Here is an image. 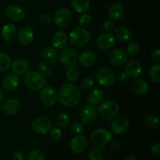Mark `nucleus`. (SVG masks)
I'll return each instance as SVG.
<instances>
[{"label": "nucleus", "mask_w": 160, "mask_h": 160, "mask_svg": "<svg viewBox=\"0 0 160 160\" xmlns=\"http://www.w3.org/2000/svg\"><path fill=\"white\" fill-rule=\"evenodd\" d=\"M17 37L20 44L23 45H28L34 40V31H33V29L31 27L23 26L17 31Z\"/></svg>", "instance_id": "18"}, {"label": "nucleus", "mask_w": 160, "mask_h": 160, "mask_svg": "<svg viewBox=\"0 0 160 160\" xmlns=\"http://www.w3.org/2000/svg\"><path fill=\"white\" fill-rule=\"evenodd\" d=\"M151 58L155 62H160V50L159 48H155L151 52Z\"/></svg>", "instance_id": "46"}, {"label": "nucleus", "mask_w": 160, "mask_h": 160, "mask_svg": "<svg viewBox=\"0 0 160 160\" xmlns=\"http://www.w3.org/2000/svg\"><path fill=\"white\" fill-rule=\"evenodd\" d=\"M56 55H57V52L54 47L51 46H46L44 47L41 51V56L45 60L47 61H53L56 59Z\"/></svg>", "instance_id": "30"}, {"label": "nucleus", "mask_w": 160, "mask_h": 160, "mask_svg": "<svg viewBox=\"0 0 160 160\" xmlns=\"http://www.w3.org/2000/svg\"><path fill=\"white\" fill-rule=\"evenodd\" d=\"M13 159L15 160H23L24 159V153L22 151H15L12 154Z\"/></svg>", "instance_id": "48"}, {"label": "nucleus", "mask_w": 160, "mask_h": 160, "mask_svg": "<svg viewBox=\"0 0 160 160\" xmlns=\"http://www.w3.org/2000/svg\"><path fill=\"white\" fill-rule=\"evenodd\" d=\"M108 14L111 20H120L124 14V6L120 2L114 3L109 7Z\"/></svg>", "instance_id": "26"}, {"label": "nucleus", "mask_w": 160, "mask_h": 160, "mask_svg": "<svg viewBox=\"0 0 160 160\" xmlns=\"http://www.w3.org/2000/svg\"><path fill=\"white\" fill-rule=\"evenodd\" d=\"M70 116L66 112H60L57 115L56 118V124L58 128H64L70 123Z\"/></svg>", "instance_id": "33"}, {"label": "nucleus", "mask_w": 160, "mask_h": 160, "mask_svg": "<svg viewBox=\"0 0 160 160\" xmlns=\"http://www.w3.org/2000/svg\"><path fill=\"white\" fill-rule=\"evenodd\" d=\"M70 149L76 154L84 152L88 147V139L82 134H77L70 141Z\"/></svg>", "instance_id": "14"}, {"label": "nucleus", "mask_w": 160, "mask_h": 160, "mask_svg": "<svg viewBox=\"0 0 160 160\" xmlns=\"http://www.w3.org/2000/svg\"><path fill=\"white\" fill-rule=\"evenodd\" d=\"M106 152L101 147H96L91 150L88 155L89 160H104Z\"/></svg>", "instance_id": "32"}, {"label": "nucleus", "mask_w": 160, "mask_h": 160, "mask_svg": "<svg viewBox=\"0 0 160 160\" xmlns=\"http://www.w3.org/2000/svg\"><path fill=\"white\" fill-rule=\"evenodd\" d=\"M130 127V121L127 117H115L111 123V130L116 134H122L126 132Z\"/></svg>", "instance_id": "17"}, {"label": "nucleus", "mask_w": 160, "mask_h": 160, "mask_svg": "<svg viewBox=\"0 0 160 160\" xmlns=\"http://www.w3.org/2000/svg\"><path fill=\"white\" fill-rule=\"evenodd\" d=\"M91 34L85 28L78 27L73 28L70 34V42L74 47H84L90 42Z\"/></svg>", "instance_id": "3"}, {"label": "nucleus", "mask_w": 160, "mask_h": 160, "mask_svg": "<svg viewBox=\"0 0 160 160\" xmlns=\"http://www.w3.org/2000/svg\"><path fill=\"white\" fill-rule=\"evenodd\" d=\"M125 160H138V157L134 154H131L129 156H127Z\"/></svg>", "instance_id": "52"}, {"label": "nucleus", "mask_w": 160, "mask_h": 160, "mask_svg": "<svg viewBox=\"0 0 160 160\" xmlns=\"http://www.w3.org/2000/svg\"><path fill=\"white\" fill-rule=\"evenodd\" d=\"M70 131L75 134H81V133L84 132V125L81 123V122L75 121L73 122L70 127Z\"/></svg>", "instance_id": "43"}, {"label": "nucleus", "mask_w": 160, "mask_h": 160, "mask_svg": "<svg viewBox=\"0 0 160 160\" xmlns=\"http://www.w3.org/2000/svg\"><path fill=\"white\" fill-rule=\"evenodd\" d=\"M98 112L95 106L92 105H85L81 108L80 114V122L83 125H90L96 120Z\"/></svg>", "instance_id": "7"}, {"label": "nucleus", "mask_w": 160, "mask_h": 160, "mask_svg": "<svg viewBox=\"0 0 160 160\" xmlns=\"http://www.w3.org/2000/svg\"><path fill=\"white\" fill-rule=\"evenodd\" d=\"M27 159L28 160H45V155L42 150L34 149L30 152Z\"/></svg>", "instance_id": "40"}, {"label": "nucleus", "mask_w": 160, "mask_h": 160, "mask_svg": "<svg viewBox=\"0 0 160 160\" xmlns=\"http://www.w3.org/2000/svg\"><path fill=\"white\" fill-rule=\"evenodd\" d=\"M11 69L13 73L17 75H24L29 71L30 66L27 60L23 59H15L11 64Z\"/></svg>", "instance_id": "21"}, {"label": "nucleus", "mask_w": 160, "mask_h": 160, "mask_svg": "<svg viewBox=\"0 0 160 160\" xmlns=\"http://www.w3.org/2000/svg\"><path fill=\"white\" fill-rule=\"evenodd\" d=\"M140 51V45L138 42H131L127 46V54L128 56H136Z\"/></svg>", "instance_id": "37"}, {"label": "nucleus", "mask_w": 160, "mask_h": 160, "mask_svg": "<svg viewBox=\"0 0 160 160\" xmlns=\"http://www.w3.org/2000/svg\"><path fill=\"white\" fill-rule=\"evenodd\" d=\"M128 76L125 73V72H120L118 75V80L120 82L125 83L128 81Z\"/></svg>", "instance_id": "49"}, {"label": "nucleus", "mask_w": 160, "mask_h": 160, "mask_svg": "<svg viewBox=\"0 0 160 160\" xmlns=\"http://www.w3.org/2000/svg\"><path fill=\"white\" fill-rule=\"evenodd\" d=\"M21 109L20 102L15 98H10L2 103L1 109L6 116H14L18 113Z\"/></svg>", "instance_id": "16"}, {"label": "nucleus", "mask_w": 160, "mask_h": 160, "mask_svg": "<svg viewBox=\"0 0 160 160\" xmlns=\"http://www.w3.org/2000/svg\"><path fill=\"white\" fill-rule=\"evenodd\" d=\"M110 145L113 149H118L120 147V144L118 141H112V142H110Z\"/></svg>", "instance_id": "51"}, {"label": "nucleus", "mask_w": 160, "mask_h": 160, "mask_svg": "<svg viewBox=\"0 0 160 160\" xmlns=\"http://www.w3.org/2000/svg\"><path fill=\"white\" fill-rule=\"evenodd\" d=\"M38 71L42 73L45 77H50L54 73V70H53L52 67H51L44 62H39L38 65Z\"/></svg>", "instance_id": "35"}, {"label": "nucleus", "mask_w": 160, "mask_h": 160, "mask_svg": "<svg viewBox=\"0 0 160 160\" xmlns=\"http://www.w3.org/2000/svg\"><path fill=\"white\" fill-rule=\"evenodd\" d=\"M23 82L27 88L31 91H40L46 84L45 77L39 71H28L23 77Z\"/></svg>", "instance_id": "2"}, {"label": "nucleus", "mask_w": 160, "mask_h": 160, "mask_svg": "<svg viewBox=\"0 0 160 160\" xmlns=\"http://www.w3.org/2000/svg\"><path fill=\"white\" fill-rule=\"evenodd\" d=\"M96 60V56L92 51H85L81 53L78 59V62L83 67H89Z\"/></svg>", "instance_id": "24"}, {"label": "nucleus", "mask_w": 160, "mask_h": 160, "mask_svg": "<svg viewBox=\"0 0 160 160\" xmlns=\"http://www.w3.org/2000/svg\"><path fill=\"white\" fill-rule=\"evenodd\" d=\"M32 130L37 134H47L52 128V123L49 118L46 117H39L33 121Z\"/></svg>", "instance_id": "11"}, {"label": "nucleus", "mask_w": 160, "mask_h": 160, "mask_svg": "<svg viewBox=\"0 0 160 160\" xmlns=\"http://www.w3.org/2000/svg\"><path fill=\"white\" fill-rule=\"evenodd\" d=\"M145 123L148 128H156L159 124V120L157 116L150 114L145 118Z\"/></svg>", "instance_id": "38"}, {"label": "nucleus", "mask_w": 160, "mask_h": 160, "mask_svg": "<svg viewBox=\"0 0 160 160\" xmlns=\"http://www.w3.org/2000/svg\"><path fill=\"white\" fill-rule=\"evenodd\" d=\"M5 99H6V92L2 88H0V104H2Z\"/></svg>", "instance_id": "50"}, {"label": "nucleus", "mask_w": 160, "mask_h": 160, "mask_svg": "<svg viewBox=\"0 0 160 160\" xmlns=\"http://www.w3.org/2000/svg\"><path fill=\"white\" fill-rule=\"evenodd\" d=\"M1 36L6 42H10L16 39L17 36V29L16 26L11 23H6L1 30Z\"/></svg>", "instance_id": "22"}, {"label": "nucleus", "mask_w": 160, "mask_h": 160, "mask_svg": "<svg viewBox=\"0 0 160 160\" xmlns=\"http://www.w3.org/2000/svg\"><path fill=\"white\" fill-rule=\"evenodd\" d=\"M116 44L114 34L111 32H106L100 34L96 40V45L101 50H109Z\"/></svg>", "instance_id": "13"}, {"label": "nucleus", "mask_w": 160, "mask_h": 160, "mask_svg": "<svg viewBox=\"0 0 160 160\" xmlns=\"http://www.w3.org/2000/svg\"><path fill=\"white\" fill-rule=\"evenodd\" d=\"M114 37L116 40L120 42H127L131 38V31L124 27H118L114 30Z\"/></svg>", "instance_id": "28"}, {"label": "nucleus", "mask_w": 160, "mask_h": 160, "mask_svg": "<svg viewBox=\"0 0 160 160\" xmlns=\"http://www.w3.org/2000/svg\"><path fill=\"white\" fill-rule=\"evenodd\" d=\"M80 77V70L77 66L67 67L66 71V78L70 83H73L78 80Z\"/></svg>", "instance_id": "31"}, {"label": "nucleus", "mask_w": 160, "mask_h": 160, "mask_svg": "<svg viewBox=\"0 0 160 160\" xmlns=\"http://www.w3.org/2000/svg\"><path fill=\"white\" fill-rule=\"evenodd\" d=\"M100 117L104 120H112L117 117L120 112V106L118 103L112 100H106L102 102L98 107V111Z\"/></svg>", "instance_id": "4"}, {"label": "nucleus", "mask_w": 160, "mask_h": 160, "mask_svg": "<svg viewBox=\"0 0 160 160\" xmlns=\"http://www.w3.org/2000/svg\"><path fill=\"white\" fill-rule=\"evenodd\" d=\"M92 23V16L89 15V14L83 13L81 17L78 19V23H79V26L81 28H87L89 27Z\"/></svg>", "instance_id": "39"}, {"label": "nucleus", "mask_w": 160, "mask_h": 160, "mask_svg": "<svg viewBox=\"0 0 160 160\" xmlns=\"http://www.w3.org/2000/svg\"><path fill=\"white\" fill-rule=\"evenodd\" d=\"M108 59L112 65L116 67L123 66L128 62V55L126 51L121 48H115L111 50L110 52L108 55Z\"/></svg>", "instance_id": "12"}, {"label": "nucleus", "mask_w": 160, "mask_h": 160, "mask_svg": "<svg viewBox=\"0 0 160 160\" xmlns=\"http://www.w3.org/2000/svg\"><path fill=\"white\" fill-rule=\"evenodd\" d=\"M78 53L73 48L67 47L61 49L59 53V60L66 67L76 66L78 63Z\"/></svg>", "instance_id": "9"}, {"label": "nucleus", "mask_w": 160, "mask_h": 160, "mask_svg": "<svg viewBox=\"0 0 160 160\" xmlns=\"http://www.w3.org/2000/svg\"><path fill=\"white\" fill-rule=\"evenodd\" d=\"M54 23L59 28H66L72 20L71 12L67 8H60L54 14Z\"/></svg>", "instance_id": "10"}, {"label": "nucleus", "mask_w": 160, "mask_h": 160, "mask_svg": "<svg viewBox=\"0 0 160 160\" xmlns=\"http://www.w3.org/2000/svg\"><path fill=\"white\" fill-rule=\"evenodd\" d=\"M126 67L124 68V72L128 78H140L143 73V67L142 63L137 60H131L126 62Z\"/></svg>", "instance_id": "15"}, {"label": "nucleus", "mask_w": 160, "mask_h": 160, "mask_svg": "<svg viewBox=\"0 0 160 160\" xmlns=\"http://www.w3.org/2000/svg\"><path fill=\"white\" fill-rule=\"evenodd\" d=\"M160 65L159 64H156L153 65L151 67L149 70V75L151 79L154 82L159 84L160 83Z\"/></svg>", "instance_id": "36"}, {"label": "nucleus", "mask_w": 160, "mask_h": 160, "mask_svg": "<svg viewBox=\"0 0 160 160\" xmlns=\"http://www.w3.org/2000/svg\"><path fill=\"white\" fill-rule=\"evenodd\" d=\"M20 78L15 73H10L4 77L2 80V86L6 90L13 91L18 88L20 84Z\"/></svg>", "instance_id": "23"}, {"label": "nucleus", "mask_w": 160, "mask_h": 160, "mask_svg": "<svg viewBox=\"0 0 160 160\" xmlns=\"http://www.w3.org/2000/svg\"><path fill=\"white\" fill-rule=\"evenodd\" d=\"M12 60L7 54L0 52V71H6L11 67Z\"/></svg>", "instance_id": "34"}, {"label": "nucleus", "mask_w": 160, "mask_h": 160, "mask_svg": "<svg viewBox=\"0 0 160 160\" xmlns=\"http://www.w3.org/2000/svg\"><path fill=\"white\" fill-rule=\"evenodd\" d=\"M71 5L73 9L78 13H85L90 8L89 0H71Z\"/></svg>", "instance_id": "29"}, {"label": "nucleus", "mask_w": 160, "mask_h": 160, "mask_svg": "<svg viewBox=\"0 0 160 160\" xmlns=\"http://www.w3.org/2000/svg\"><path fill=\"white\" fill-rule=\"evenodd\" d=\"M151 151L155 156H160V144L159 142H156L153 144L151 147Z\"/></svg>", "instance_id": "47"}, {"label": "nucleus", "mask_w": 160, "mask_h": 160, "mask_svg": "<svg viewBox=\"0 0 160 160\" xmlns=\"http://www.w3.org/2000/svg\"><path fill=\"white\" fill-rule=\"evenodd\" d=\"M105 98V93L102 89H95L88 94V102L90 105L97 106L102 102Z\"/></svg>", "instance_id": "25"}, {"label": "nucleus", "mask_w": 160, "mask_h": 160, "mask_svg": "<svg viewBox=\"0 0 160 160\" xmlns=\"http://www.w3.org/2000/svg\"><path fill=\"white\" fill-rule=\"evenodd\" d=\"M131 89L136 95H143L148 92V84L145 80L136 79L131 83Z\"/></svg>", "instance_id": "27"}, {"label": "nucleus", "mask_w": 160, "mask_h": 160, "mask_svg": "<svg viewBox=\"0 0 160 160\" xmlns=\"http://www.w3.org/2000/svg\"><path fill=\"white\" fill-rule=\"evenodd\" d=\"M49 131V136L52 140L57 142V141H59L62 138V132L59 128H52V129Z\"/></svg>", "instance_id": "42"}, {"label": "nucleus", "mask_w": 160, "mask_h": 160, "mask_svg": "<svg viewBox=\"0 0 160 160\" xmlns=\"http://www.w3.org/2000/svg\"><path fill=\"white\" fill-rule=\"evenodd\" d=\"M67 34L62 31H56L52 38V43L56 49H62L65 48L67 46Z\"/></svg>", "instance_id": "20"}, {"label": "nucleus", "mask_w": 160, "mask_h": 160, "mask_svg": "<svg viewBox=\"0 0 160 160\" xmlns=\"http://www.w3.org/2000/svg\"><path fill=\"white\" fill-rule=\"evenodd\" d=\"M40 91V99L45 106L52 107L56 105L58 100V95L54 88L52 86H47L44 87Z\"/></svg>", "instance_id": "8"}, {"label": "nucleus", "mask_w": 160, "mask_h": 160, "mask_svg": "<svg viewBox=\"0 0 160 160\" xmlns=\"http://www.w3.org/2000/svg\"><path fill=\"white\" fill-rule=\"evenodd\" d=\"M58 100L66 107L71 108L78 105L81 98V92L76 84L73 83L65 84L57 92Z\"/></svg>", "instance_id": "1"}, {"label": "nucleus", "mask_w": 160, "mask_h": 160, "mask_svg": "<svg viewBox=\"0 0 160 160\" xmlns=\"http://www.w3.org/2000/svg\"><path fill=\"white\" fill-rule=\"evenodd\" d=\"M112 140V134L105 128H98L95 130L91 134V141L92 143L96 147L106 146L110 143Z\"/></svg>", "instance_id": "6"}, {"label": "nucleus", "mask_w": 160, "mask_h": 160, "mask_svg": "<svg viewBox=\"0 0 160 160\" xmlns=\"http://www.w3.org/2000/svg\"><path fill=\"white\" fill-rule=\"evenodd\" d=\"M80 86L83 91H90L94 87V79L91 77H86L81 81Z\"/></svg>", "instance_id": "41"}, {"label": "nucleus", "mask_w": 160, "mask_h": 160, "mask_svg": "<svg viewBox=\"0 0 160 160\" xmlns=\"http://www.w3.org/2000/svg\"><path fill=\"white\" fill-rule=\"evenodd\" d=\"M95 80L97 83L102 87H110L115 83L116 74L112 69L102 67L97 71Z\"/></svg>", "instance_id": "5"}, {"label": "nucleus", "mask_w": 160, "mask_h": 160, "mask_svg": "<svg viewBox=\"0 0 160 160\" xmlns=\"http://www.w3.org/2000/svg\"><path fill=\"white\" fill-rule=\"evenodd\" d=\"M39 21L44 26H48L52 23L53 20L51 16L48 15V14H43L39 18Z\"/></svg>", "instance_id": "44"}, {"label": "nucleus", "mask_w": 160, "mask_h": 160, "mask_svg": "<svg viewBox=\"0 0 160 160\" xmlns=\"http://www.w3.org/2000/svg\"><path fill=\"white\" fill-rule=\"evenodd\" d=\"M114 28H115V24L112 20H107L103 23V29L106 32H111L112 30H114Z\"/></svg>", "instance_id": "45"}, {"label": "nucleus", "mask_w": 160, "mask_h": 160, "mask_svg": "<svg viewBox=\"0 0 160 160\" xmlns=\"http://www.w3.org/2000/svg\"><path fill=\"white\" fill-rule=\"evenodd\" d=\"M6 14L9 19L13 21H20L25 17V11L17 5H9L6 8Z\"/></svg>", "instance_id": "19"}]
</instances>
